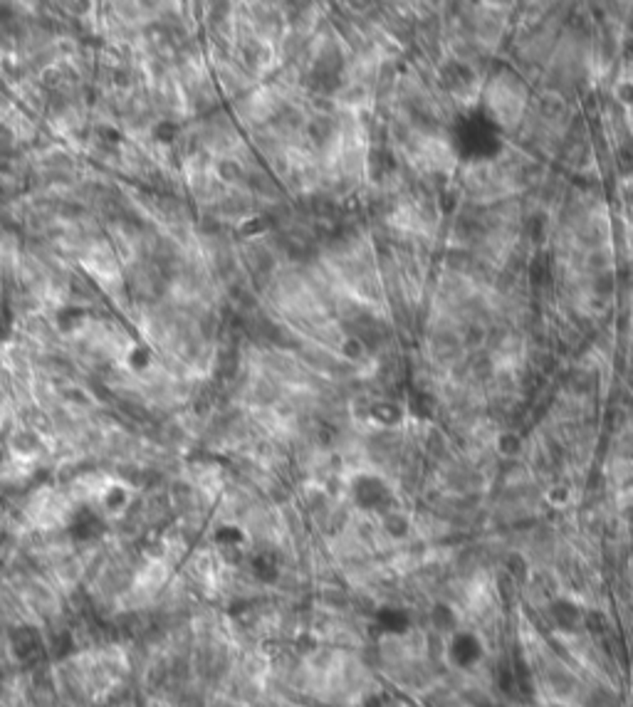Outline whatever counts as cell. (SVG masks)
<instances>
[{"mask_svg": "<svg viewBox=\"0 0 633 707\" xmlns=\"http://www.w3.org/2000/svg\"><path fill=\"white\" fill-rule=\"evenodd\" d=\"M218 176H220L225 184H245L248 171H245V166H243L240 161L223 159L220 164H218Z\"/></svg>", "mask_w": 633, "mask_h": 707, "instance_id": "6da1fadb", "label": "cell"}, {"mask_svg": "<svg viewBox=\"0 0 633 707\" xmlns=\"http://www.w3.org/2000/svg\"><path fill=\"white\" fill-rule=\"evenodd\" d=\"M13 448L18 450L20 455H33V453H38V448H40V438L33 433V430H20V433H15V438H13Z\"/></svg>", "mask_w": 633, "mask_h": 707, "instance_id": "7a4b0ae2", "label": "cell"}]
</instances>
